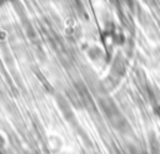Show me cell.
Here are the masks:
<instances>
[{
    "mask_svg": "<svg viewBox=\"0 0 160 154\" xmlns=\"http://www.w3.org/2000/svg\"><path fill=\"white\" fill-rule=\"evenodd\" d=\"M100 106L102 109V111L106 114V116L109 118V120H111L112 118H115L118 114H120L118 106L115 105V103L110 99V98H104L100 100Z\"/></svg>",
    "mask_w": 160,
    "mask_h": 154,
    "instance_id": "1",
    "label": "cell"
},
{
    "mask_svg": "<svg viewBox=\"0 0 160 154\" xmlns=\"http://www.w3.org/2000/svg\"><path fill=\"white\" fill-rule=\"evenodd\" d=\"M75 89H76V94H78L80 101L85 106H91L92 105V99H91V95H90L88 88L85 86V84H82L81 81H78L75 84Z\"/></svg>",
    "mask_w": 160,
    "mask_h": 154,
    "instance_id": "2",
    "label": "cell"
},
{
    "mask_svg": "<svg viewBox=\"0 0 160 154\" xmlns=\"http://www.w3.org/2000/svg\"><path fill=\"white\" fill-rule=\"evenodd\" d=\"M111 124L114 128H116V130H119L120 133H129L130 131V125L128 123V120L120 114H118L115 118H112L111 120Z\"/></svg>",
    "mask_w": 160,
    "mask_h": 154,
    "instance_id": "3",
    "label": "cell"
},
{
    "mask_svg": "<svg viewBox=\"0 0 160 154\" xmlns=\"http://www.w3.org/2000/svg\"><path fill=\"white\" fill-rule=\"evenodd\" d=\"M58 104H59V108L61 109V111H62V114H64V116H65V119H68V120H71V119H74V113H72V109H71V106H70V104H69V101L68 100H65V98H62V96H58Z\"/></svg>",
    "mask_w": 160,
    "mask_h": 154,
    "instance_id": "4",
    "label": "cell"
},
{
    "mask_svg": "<svg viewBox=\"0 0 160 154\" xmlns=\"http://www.w3.org/2000/svg\"><path fill=\"white\" fill-rule=\"evenodd\" d=\"M149 141H150V148H151L152 154H160V145H159V143L156 140V136L151 135Z\"/></svg>",
    "mask_w": 160,
    "mask_h": 154,
    "instance_id": "5",
    "label": "cell"
},
{
    "mask_svg": "<svg viewBox=\"0 0 160 154\" xmlns=\"http://www.w3.org/2000/svg\"><path fill=\"white\" fill-rule=\"evenodd\" d=\"M4 143H5V141H4V139H2V136L0 135V149H2V146H4Z\"/></svg>",
    "mask_w": 160,
    "mask_h": 154,
    "instance_id": "6",
    "label": "cell"
},
{
    "mask_svg": "<svg viewBox=\"0 0 160 154\" xmlns=\"http://www.w3.org/2000/svg\"><path fill=\"white\" fill-rule=\"evenodd\" d=\"M0 154H2V151H1V149H0Z\"/></svg>",
    "mask_w": 160,
    "mask_h": 154,
    "instance_id": "7",
    "label": "cell"
}]
</instances>
